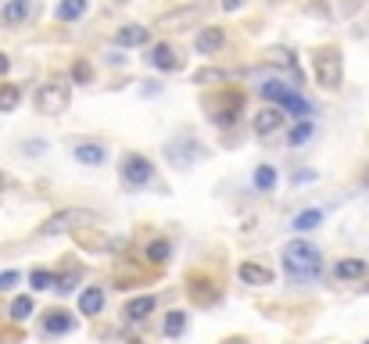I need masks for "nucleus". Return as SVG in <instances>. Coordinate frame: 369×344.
<instances>
[{
	"instance_id": "1",
	"label": "nucleus",
	"mask_w": 369,
	"mask_h": 344,
	"mask_svg": "<svg viewBox=\"0 0 369 344\" xmlns=\"http://www.w3.org/2000/svg\"><path fill=\"white\" fill-rule=\"evenodd\" d=\"M283 269L294 280H316L319 269H323V251L309 241H294V244H287V251H283Z\"/></svg>"
},
{
	"instance_id": "2",
	"label": "nucleus",
	"mask_w": 369,
	"mask_h": 344,
	"mask_svg": "<svg viewBox=\"0 0 369 344\" xmlns=\"http://www.w3.org/2000/svg\"><path fill=\"white\" fill-rule=\"evenodd\" d=\"M316 79L323 90H337L344 79V58L337 47H319L316 51Z\"/></svg>"
},
{
	"instance_id": "3",
	"label": "nucleus",
	"mask_w": 369,
	"mask_h": 344,
	"mask_svg": "<svg viewBox=\"0 0 369 344\" xmlns=\"http://www.w3.org/2000/svg\"><path fill=\"white\" fill-rule=\"evenodd\" d=\"M86 223H93V212L69 208V212H54V215L40 226V233H43V237H54V233H65V230H72V226H86Z\"/></svg>"
},
{
	"instance_id": "4",
	"label": "nucleus",
	"mask_w": 369,
	"mask_h": 344,
	"mask_svg": "<svg viewBox=\"0 0 369 344\" xmlns=\"http://www.w3.org/2000/svg\"><path fill=\"white\" fill-rule=\"evenodd\" d=\"M36 108L43 115H61L69 108V86L65 83H47L36 93Z\"/></svg>"
},
{
	"instance_id": "5",
	"label": "nucleus",
	"mask_w": 369,
	"mask_h": 344,
	"mask_svg": "<svg viewBox=\"0 0 369 344\" xmlns=\"http://www.w3.org/2000/svg\"><path fill=\"white\" fill-rule=\"evenodd\" d=\"M151 176H154V165L143 158V154H130V158L122 162V180L126 183L143 186V183H151Z\"/></svg>"
},
{
	"instance_id": "6",
	"label": "nucleus",
	"mask_w": 369,
	"mask_h": 344,
	"mask_svg": "<svg viewBox=\"0 0 369 344\" xmlns=\"http://www.w3.org/2000/svg\"><path fill=\"white\" fill-rule=\"evenodd\" d=\"M147 61H151L154 69H162V72H176V69H180V54H176L169 43H154Z\"/></svg>"
},
{
	"instance_id": "7",
	"label": "nucleus",
	"mask_w": 369,
	"mask_h": 344,
	"mask_svg": "<svg viewBox=\"0 0 369 344\" xmlns=\"http://www.w3.org/2000/svg\"><path fill=\"white\" fill-rule=\"evenodd\" d=\"M280 126H283V112H280V108H262V112L254 115V133H259V136L276 133Z\"/></svg>"
},
{
	"instance_id": "8",
	"label": "nucleus",
	"mask_w": 369,
	"mask_h": 344,
	"mask_svg": "<svg viewBox=\"0 0 369 344\" xmlns=\"http://www.w3.org/2000/svg\"><path fill=\"white\" fill-rule=\"evenodd\" d=\"M75 326V319L69 316V312H61V308H47L43 312V330L47 334H69Z\"/></svg>"
},
{
	"instance_id": "9",
	"label": "nucleus",
	"mask_w": 369,
	"mask_h": 344,
	"mask_svg": "<svg viewBox=\"0 0 369 344\" xmlns=\"http://www.w3.org/2000/svg\"><path fill=\"white\" fill-rule=\"evenodd\" d=\"M240 280L251 284V287H265V284H272V269L254 265V262H244V265H240Z\"/></svg>"
},
{
	"instance_id": "10",
	"label": "nucleus",
	"mask_w": 369,
	"mask_h": 344,
	"mask_svg": "<svg viewBox=\"0 0 369 344\" xmlns=\"http://www.w3.org/2000/svg\"><path fill=\"white\" fill-rule=\"evenodd\" d=\"M222 40H226V36H222V29L219 25H208V29H201V33H198L194 47H198L201 54H212V51H219V47H222Z\"/></svg>"
},
{
	"instance_id": "11",
	"label": "nucleus",
	"mask_w": 369,
	"mask_h": 344,
	"mask_svg": "<svg viewBox=\"0 0 369 344\" xmlns=\"http://www.w3.org/2000/svg\"><path fill=\"white\" fill-rule=\"evenodd\" d=\"M147 40H151V33H147L143 25H122V29H119V36H115V43H119V47H143Z\"/></svg>"
},
{
	"instance_id": "12",
	"label": "nucleus",
	"mask_w": 369,
	"mask_h": 344,
	"mask_svg": "<svg viewBox=\"0 0 369 344\" xmlns=\"http://www.w3.org/2000/svg\"><path fill=\"white\" fill-rule=\"evenodd\" d=\"M101 308H104V291L101 287H86L83 298H79V312H83V316H97Z\"/></svg>"
},
{
	"instance_id": "13",
	"label": "nucleus",
	"mask_w": 369,
	"mask_h": 344,
	"mask_svg": "<svg viewBox=\"0 0 369 344\" xmlns=\"http://www.w3.org/2000/svg\"><path fill=\"white\" fill-rule=\"evenodd\" d=\"M151 312H154V298H151V294H143V298H133V302H126V319H147L151 316Z\"/></svg>"
},
{
	"instance_id": "14",
	"label": "nucleus",
	"mask_w": 369,
	"mask_h": 344,
	"mask_svg": "<svg viewBox=\"0 0 369 344\" xmlns=\"http://www.w3.org/2000/svg\"><path fill=\"white\" fill-rule=\"evenodd\" d=\"M333 273H337V280H359V276H366V262L362 258H344V262L333 265Z\"/></svg>"
},
{
	"instance_id": "15",
	"label": "nucleus",
	"mask_w": 369,
	"mask_h": 344,
	"mask_svg": "<svg viewBox=\"0 0 369 344\" xmlns=\"http://www.w3.org/2000/svg\"><path fill=\"white\" fill-rule=\"evenodd\" d=\"M33 14V0H8L4 4V22H25Z\"/></svg>"
},
{
	"instance_id": "16",
	"label": "nucleus",
	"mask_w": 369,
	"mask_h": 344,
	"mask_svg": "<svg viewBox=\"0 0 369 344\" xmlns=\"http://www.w3.org/2000/svg\"><path fill=\"white\" fill-rule=\"evenodd\" d=\"M283 108H287V112H291L294 119H305V115H312V104L305 101L298 90H291V93H287V97H283Z\"/></svg>"
},
{
	"instance_id": "17",
	"label": "nucleus",
	"mask_w": 369,
	"mask_h": 344,
	"mask_svg": "<svg viewBox=\"0 0 369 344\" xmlns=\"http://www.w3.org/2000/svg\"><path fill=\"white\" fill-rule=\"evenodd\" d=\"M75 158L83 165H101L104 162V147L101 144H75Z\"/></svg>"
},
{
	"instance_id": "18",
	"label": "nucleus",
	"mask_w": 369,
	"mask_h": 344,
	"mask_svg": "<svg viewBox=\"0 0 369 344\" xmlns=\"http://www.w3.org/2000/svg\"><path fill=\"white\" fill-rule=\"evenodd\" d=\"M83 11H86V0H61L58 19L61 22H75V19H83Z\"/></svg>"
},
{
	"instance_id": "19",
	"label": "nucleus",
	"mask_w": 369,
	"mask_h": 344,
	"mask_svg": "<svg viewBox=\"0 0 369 344\" xmlns=\"http://www.w3.org/2000/svg\"><path fill=\"white\" fill-rule=\"evenodd\" d=\"M259 93H262L265 101H276V104H283V97L291 93V86H287V83H280V79H265V83L259 86Z\"/></svg>"
},
{
	"instance_id": "20",
	"label": "nucleus",
	"mask_w": 369,
	"mask_h": 344,
	"mask_svg": "<svg viewBox=\"0 0 369 344\" xmlns=\"http://www.w3.org/2000/svg\"><path fill=\"white\" fill-rule=\"evenodd\" d=\"M265 61H269V65H283V69H298L294 65V51H287V47H269Z\"/></svg>"
},
{
	"instance_id": "21",
	"label": "nucleus",
	"mask_w": 369,
	"mask_h": 344,
	"mask_svg": "<svg viewBox=\"0 0 369 344\" xmlns=\"http://www.w3.org/2000/svg\"><path fill=\"white\" fill-rule=\"evenodd\" d=\"M309 140H312V122H309V119H298V126L291 130L287 144H291V147H301V144H309Z\"/></svg>"
},
{
	"instance_id": "22",
	"label": "nucleus",
	"mask_w": 369,
	"mask_h": 344,
	"mask_svg": "<svg viewBox=\"0 0 369 344\" xmlns=\"http://www.w3.org/2000/svg\"><path fill=\"white\" fill-rule=\"evenodd\" d=\"M29 284H33L36 291H54L58 287V276L47 273V269H33V273H29Z\"/></svg>"
},
{
	"instance_id": "23",
	"label": "nucleus",
	"mask_w": 369,
	"mask_h": 344,
	"mask_svg": "<svg viewBox=\"0 0 369 344\" xmlns=\"http://www.w3.org/2000/svg\"><path fill=\"white\" fill-rule=\"evenodd\" d=\"M254 186H259V191H272V186H276V169L259 165V169H254Z\"/></svg>"
},
{
	"instance_id": "24",
	"label": "nucleus",
	"mask_w": 369,
	"mask_h": 344,
	"mask_svg": "<svg viewBox=\"0 0 369 344\" xmlns=\"http://www.w3.org/2000/svg\"><path fill=\"white\" fill-rule=\"evenodd\" d=\"M162 330H165L169 337L183 334V330H187V312H169V316H165V323H162Z\"/></svg>"
},
{
	"instance_id": "25",
	"label": "nucleus",
	"mask_w": 369,
	"mask_h": 344,
	"mask_svg": "<svg viewBox=\"0 0 369 344\" xmlns=\"http://www.w3.org/2000/svg\"><path fill=\"white\" fill-rule=\"evenodd\" d=\"M319 223H323V212H319V208H309V212H301V215L294 219V230H316Z\"/></svg>"
},
{
	"instance_id": "26",
	"label": "nucleus",
	"mask_w": 369,
	"mask_h": 344,
	"mask_svg": "<svg viewBox=\"0 0 369 344\" xmlns=\"http://www.w3.org/2000/svg\"><path fill=\"white\" fill-rule=\"evenodd\" d=\"M19 101H22L19 86H0V112H11V108H19Z\"/></svg>"
},
{
	"instance_id": "27",
	"label": "nucleus",
	"mask_w": 369,
	"mask_h": 344,
	"mask_svg": "<svg viewBox=\"0 0 369 344\" xmlns=\"http://www.w3.org/2000/svg\"><path fill=\"white\" fill-rule=\"evenodd\" d=\"M198 14H201V8H198V4H190L187 11H172V14H165V19H162V25H180V22L198 19Z\"/></svg>"
},
{
	"instance_id": "28",
	"label": "nucleus",
	"mask_w": 369,
	"mask_h": 344,
	"mask_svg": "<svg viewBox=\"0 0 369 344\" xmlns=\"http://www.w3.org/2000/svg\"><path fill=\"white\" fill-rule=\"evenodd\" d=\"M226 79V72H219V69H201V72H194V83L198 86H204V83H222Z\"/></svg>"
},
{
	"instance_id": "29",
	"label": "nucleus",
	"mask_w": 369,
	"mask_h": 344,
	"mask_svg": "<svg viewBox=\"0 0 369 344\" xmlns=\"http://www.w3.org/2000/svg\"><path fill=\"white\" fill-rule=\"evenodd\" d=\"M147 258H151V262H158V265L169 262V241H154V244L147 247Z\"/></svg>"
},
{
	"instance_id": "30",
	"label": "nucleus",
	"mask_w": 369,
	"mask_h": 344,
	"mask_svg": "<svg viewBox=\"0 0 369 344\" xmlns=\"http://www.w3.org/2000/svg\"><path fill=\"white\" fill-rule=\"evenodd\" d=\"M72 79H75V83H90V79H93L90 61H75V65H72Z\"/></svg>"
},
{
	"instance_id": "31",
	"label": "nucleus",
	"mask_w": 369,
	"mask_h": 344,
	"mask_svg": "<svg viewBox=\"0 0 369 344\" xmlns=\"http://www.w3.org/2000/svg\"><path fill=\"white\" fill-rule=\"evenodd\" d=\"M29 312H33V298H14V305H11L14 319H29Z\"/></svg>"
},
{
	"instance_id": "32",
	"label": "nucleus",
	"mask_w": 369,
	"mask_h": 344,
	"mask_svg": "<svg viewBox=\"0 0 369 344\" xmlns=\"http://www.w3.org/2000/svg\"><path fill=\"white\" fill-rule=\"evenodd\" d=\"M14 284H19V273H14V269L0 273V291H8V287H14Z\"/></svg>"
},
{
	"instance_id": "33",
	"label": "nucleus",
	"mask_w": 369,
	"mask_h": 344,
	"mask_svg": "<svg viewBox=\"0 0 369 344\" xmlns=\"http://www.w3.org/2000/svg\"><path fill=\"white\" fill-rule=\"evenodd\" d=\"M237 8H244V0H222V11H237Z\"/></svg>"
},
{
	"instance_id": "34",
	"label": "nucleus",
	"mask_w": 369,
	"mask_h": 344,
	"mask_svg": "<svg viewBox=\"0 0 369 344\" xmlns=\"http://www.w3.org/2000/svg\"><path fill=\"white\" fill-rule=\"evenodd\" d=\"M8 69H11V58H8V54H0V75H4Z\"/></svg>"
},
{
	"instance_id": "35",
	"label": "nucleus",
	"mask_w": 369,
	"mask_h": 344,
	"mask_svg": "<svg viewBox=\"0 0 369 344\" xmlns=\"http://www.w3.org/2000/svg\"><path fill=\"white\" fill-rule=\"evenodd\" d=\"M4 186H8V176H4V172H0V194H4Z\"/></svg>"
},
{
	"instance_id": "36",
	"label": "nucleus",
	"mask_w": 369,
	"mask_h": 344,
	"mask_svg": "<svg viewBox=\"0 0 369 344\" xmlns=\"http://www.w3.org/2000/svg\"><path fill=\"white\" fill-rule=\"evenodd\" d=\"M130 344H143V341H130Z\"/></svg>"
},
{
	"instance_id": "37",
	"label": "nucleus",
	"mask_w": 369,
	"mask_h": 344,
	"mask_svg": "<svg viewBox=\"0 0 369 344\" xmlns=\"http://www.w3.org/2000/svg\"><path fill=\"white\" fill-rule=\"evenodd\" d=\"M366 344H369V341H366Z\"/></svg>"
}]
</instances>
